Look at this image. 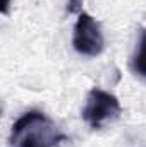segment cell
<instances>
[{
    "label": "cell",
    "mask_w": 146,
    "mask_h": 147,
    "mask_svg": "<svg viewBox=\"0 0 146 147\" xmlns=\"http://www.w3.org/2000/svg\"><path fill=\"white\" fill-rule=\"evenodd\" d=\"M65 135L41 111H28L16 120L10 128V147H62Z\"/></svg>",
    "instance_id": "6da1fadb"
},
{
    "label": "cell",
    "mask_w": 146,
    "mask_h": 147,
    "mask_svg": "<svg viewBox=\"0 0 146 147\" xmlns=\"http://www.w3.org/2000/svg\"><path fill=\"white\" fill-rule=\"evenodd\" d=\"M120 113H122V106L113 94L100 87H93L88 92L86 105L81 111V116L89 128L100 130L105 125L119 120Z\"/></svg>",
    "instance_id": "7a4b0ae2"
},
{
    "label": "cell",
    "mask_w": 146,
    "mask_h": 147,
    "mask_svg": "<svg viewBox=\"0 0 146 147\" xmlns=\"http://www.w3.org/2000/svg\"><path fill=\"white\" fill-rule=\"evenodd\" d=\"M72 46L79 55L84 57H98L105 50V38L98 21L88 12H81L77 16L72 34Z\"/></svg>",
    "instance_id": "3957f363"
},
{
    "label": "cell",
    "mask_w": 146,
    "mask_h": 147,
    "mask_svg": "<svg viewBox=\"0 0 146 147\" xmlns=\"http://www.w3.org/2000/svg\"><path fill=\"white\" fill-rule=\"evenodd\" d=\"M131 70L146 79V29L141 33V38H139V43L131 57Z\"/></svg>",
    "instance_id": "277c9868"
},
{
    "label": "cell",
    "mask_w": 146,
    "mask_h": 147,
    "mask_svg": "<svg viewBox=\"0 0 146 147\" xmlns=\"http://www.w3.org/2000/svg\"><path fill=\"white\" fill-rule=\"evenodd\" d=\"M83 0H67V10L71 12V14H81L83 10Z\"/></svg>",
    "instance_id": "5b68a950"
},
{
    "label": "cell",
    "mask_w": 146,
    "mask_h": 147,
    "mask_svg": "<svg viewBox=\"0 0 146 147\" xmlns=\"http://www.w3.org/2000/svg\"><path fill=\"white\" fill-rule=\"evenodd\" d=\"M10 2H12V0H3V5H2V12H3V14H7V12H9Z\"/></svg>",
    "instance_id": "8992f818"
}]
</instances>
